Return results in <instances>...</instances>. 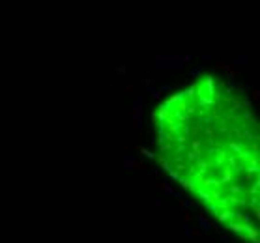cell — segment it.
Returning <instances> with one entry per match:
<instances>
[{"label":"cell","mask_w":260,"mask_h":243,"mask_svg":"<svg viewBox=\"0 0 260 243\" xmlns=\"http://www.w3.org/2000/svg\"><path fill=\"white\" fill-rule=\"evenodd\" d=\"M161 163L228 230L258 243V125L249 103L204 77L159 107Z\"/></svg>","instance_id":"obj_1"}]
</instances>
